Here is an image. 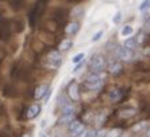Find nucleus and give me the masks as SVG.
<instances>
[{
	"label": "nucleus",
	"mask_w": 150,
	"mask_h": 137,
	"mask_svg": "<svg viewBox=\"0 0 150 137\" xmlns=\"http://www.w3.org/2000/svg\"><path fill=\"white\" fill-rule=\"evenodd\" d=\"M146 137H150V130L147 132V134H146Z\"/></svg>",
	"instance_id": "nucleus-33"
},
{
	"label": "nucleus",
	"mask_w": 150,
	"mask_h": 137,
	"mask_svg": "<svg viewBox=\"0 0 150 137\" xmlns=\"http://www.w3.org/2000/svg\"><path fill=\"white\" fill-rule=\"evenodd\" d=\"M72 47V41L70 39H64L61 43H59V51H67L69 48Z\"/></svg>",
	"instance_id": "nucleus-17"
},
{
	"label": "nucleus",
	"mask_w": 150,
	"mask_h": 137,
	"mask_svg": "<svg viewBox=\"0 0 150 137\" xmlns=\"http://www.w3.org/2000/svg\"><path fill=\"white\" fill-rule=\"evenodd\" d=\"M80 121H77V120H74V121H72V122L69 124V127H68V130H69V133H72V132H73L74 129H76L77 127H79V125H80Z\"/></svg>",
	"instance_id": "nucleus-21"
},
{
	"label": "nucleus",
	"mask_w": 150,
	"mask_h": 137,
	"mask_svg": "<svg viewBox=\"0 0 150 137\" xmlns=\"http://www.w3.org/2000/svg\"><path fill=\"white\" fill-rule=\"evenodd\" d=\"M85 86L88 90H99L103 86V77L100 75V73H91L88 74L87 79H85Z\"/></svg>",
	"instance_id": "nucleus-2"
},
{
	"label": "nucleus",
	"mask_w": 150,
	"mask_h": 137,
	"mask_svg": "<svg viewBox=\"0 0 150 137\" xmlns=\"http://www.w3.org/2000/svg\"><path fill=\"white\" fill-rule=\"evenodd\" d=\"M39 112H41V106L37 105V103H34V105H31V106L27 109V112H26V117H27L28 120H33V118H35V117L38 116Z\"/></svg>",
	"instance_id": "nucleus-8"
},
{
	"label": "nucleus",
	"mask_w": 150,
	"mask_h": 137,
	"mask_svg": "<svg viewBox=\"0 0 150 137\" xmlns=\"http://www.w3.org/2000/svg\"><path fill=\"white\" fill-rule=\"evenodd\" d=\"M83 62H84V61H83ZM83 62H80V63H77V66L73 68V71H74V73H77V71H79V70H80L81 67H83Z\"/></svg>",
	"instance_id": "nucleus-29"
},
{
	"label": "nucleus",
	"mask_w": 150,
	"mask_h": 137,
	"mask_svg": "<svg viewBox=\"0 0 150 137\" xmlns=\"http://www.w3.org/2000/svg\"><path fill=\"white\" fill-rule=\"evenodd\" d=\"M85 134H87V129H85V127H84L83 124H80V125L70 133V136L72 137H85Z\"/></svg>",
	"instance_id": "nucleus-14"
},
{
	"label": "nucleus",
	"mask_w": 150,
	"mask_h": 137,
	"mask_svg": "<svg viewBox=\"0 0 150 137\" xmlns=\"http://www.w3.org/2000/svg\"><path fill=\"white\" fill-rule=\"evenodd\" d=\"M79 30H80V24L77 23V22H72V23H69L67 26V34L68 35H74L79 32Z\"/></svg>",
	"instance_id": "nucleus-13"
},
{
	"label": "nucleus",
	"mask_w": 150,
	"mask_h": 137,
	"mask_svg": "<svg viewBox=\"0 0 150 137\" xmlns=\"http://www.w3.org/2000/svg\"><path fill=\"white\" fill-rule=\"evenodd\" d=\"M122 65L119 63V62L116 61H112L110 62V65H108V71L111 73V74H114V75H118L119 73H122Z\"/></svg>",
	"instance_id": "nucleus-10"
},
{
	"label": "nucleus",
	"mask_w": 150,
	"mask_h": 137,
	"mask_svg": "<svg viewBox=\"0 0 150 137\" xmlns=\"http://www.w3.org/2000/svg\"><path fill=\"white\" fill-rule=\"evenodd\" d=\"M137 45H138V42H137V38H134V36L126 39V42H125V47L130 48V50H134L137 47Z\"/></svg>",
	"instance_id": "nucleus-16"
},
{
	"label": "nucleus",
	"mask_w": 150,
	"mask_h": 137,
	"mask_svg": "<svg viewBox=\"0 0 150 137\" xmlns=\"http://www.w3.org/2000/svg\"><path fill=\"white\" fill-rule=\"evenodd\" d=\"M49 92V86L47 85H41L35 89V93H34V97L35 98H43V97L47 94Z\"/></svg>",
	"instance_id": "nucleus-12"
},
{
	"label": "nucleus",
	"mask_w": 150,
	"mask_h": 137,
	"mask_svg": "<svg viewBox=\"0 0 150 137\" xmlns=\"http://www.w3.org/2000/svg\"><path fill=\"white\" fill-rule=\"evenodd\" d=\"M120 19H122V14H120V12H118V14H116V16L114 17V22H115V23H119V22H120Z\"/></svg>",
	"instance_id": "nucleus-28"
},
{
	"label": "nucleus",
	"mask_w": 150,
	"mask_h": 137,
	"mask_svg": "<svg viewBox=\"0 0 150 137\" xmlns=\"http://www.w3.org/2000/svg\"><path fill=\"white\" fill-rule=\"evenodd\" d=\"M85 137H98V130H96V129L88 130L87 134H85Z\"/></svg>",
	"instance_id": "nucleus-25"
},
{
	"label": "nucleus",
	"mask_w": 150,
	"mask_h": 137,
	"mask_svg": "<svg viewBox=\"0 0 150 137\" xmlns=\"http://www.w3.org/2000/svg\"><path fill=\"white\" fill-rule=\"evenodd\" d=\"M119 117L120 118H130V117H133L137 114V110L134 108H126V109H122L119 110Z\"/></svg>",
	"instance_id": "nucleus-11"
},
{
	"label": "nucleus",
	"mask_w": 150,
	"mask_h": 137,
	"mask_svg": "<svg viewBox=\"0 0 150 137\" xmlns=\"http://www.w3.org/2000/svg\"><path fill=\"white\" fill-rule=\"evenodd\" d=\"M38 137H47V136H46L45 133H39V136H38Z\"/></svg>",
	"instance_id": "nucleus-32"
},
{
	"label": "nucleus",
	"mask_w": 150,
	"mask_h": 137,
	"mask_svg": "<svg viewBox=\"0 0 150 137\" xmlns=\"http://www.w3.org/2000/svg\"><path fill=\"white\" fill-rule=\"evenodd\" d=\"M72 121H74V113L62 114V116H61V118H59V122H61V124H70Z\"/></svg>",
	"instance_id": "nucleus-15"
},
{
	"label": "nucleus",
	"mask_w": 150,
	"mask_h": 137,
	"mask_svg": "<svg viewBox=\"0 0 150 137\" xmlns=\"http://www.w3.org/2000/svg\"><path fill=\"white\" fill-rule=\"evenodd\" d=\"M143 41H145V35H143L142 32H139V35H138V38H137V42H138V43H142Z\"/></svg>",
	"instance_id": "nucleus-27"
},
{
	"label": "nucleus",
	"mask_w": 150,
	"mask_h": 137,
	"mask_svg": "<svg viewBox=\"0 0 150 137\" xmlns=\"http://www.w3.org/2000/svg\"><path fill=\"white\" fill-rule=\"evenodd\" d=\"M0 137H8L6 133H3V132H0Z\"/></svg>",
	"instance_id": "nucleus-31"
},
{
	"label": "nucleus",
	"mask_w": 150,
	"mask_h": 137,
	"mask_svg": "<svg viewBox=\"0 0 150 137\" xmlns=\"http://www.w3.org/2000/svg\"><path fill=\"white\" fill-rule=\"evenodd\" d=\"M101 35H103V31H98V32L92 36V42H98L99 39L101 38Z\"/></svg>",
	"instance_id": "nucleus-26"
},
{
	"label": "nucleus",
	"mask_w": 150,
	"mask_h": 137,
	"mask_svg": "<svg viewBox=\"0 0 150 137\" xmlns=\"http://www.w3.org/2000/svg\"><path fill=\"white\" fill-rule=\"evenodd\" d=\"M84 58H85V54H84V52H80V54L74 55V58L72 59V61H73V63H80V62L84 61Z\"/></svg>",
	"instance_id": "nucleus-22"
},
{
	"label": "nucleus",
	"mask_w": 150,
	"mask_h": 137,
	"mask_svg": "<svg viewBox=\"0 0 150 137\" xmlns=\"http://www.w3.org/2000/svg\"><path fill=\"white\" fill-rule=\"evenodd\" d=\"M139 10L141 11L150 10V0H143L142 3H141V6H139Z\"/></svg>",
	"instance_id": "nucleus-24"
},
{
	"label": "nucleus",
	"mask_w": 150,
	"mask_h": 137,
	"mask_svg": "<svg viewBox=\"0 0 150 137\" xmlns=\"http://www.w3.org/2000/svg\"><path fill=\"white\" fill-rule=\"evenodd\" d=\"M58 103H59V106H61V108H65V106H68V105H70L72 102H70V101L65 96H61L58 98Z\"/></svg>",
	"instance_id": "nucleus-19"
},
{
	"label": "nucleus",
	"mask_w": 150,
	"mask_h": 137,
	"mask_svg": "<svg viewBox=\"0 0 150 137\" xmlns=\"http://www.w3.org/2000/svg\"><path fill=\"white\" fill-rule=\"evenodd\" d=\"M22 137H30V136H28V134H23V136H22Z\"/></svg>",
	"instance_id": "nucleus-34"
},
{
	"label": "nucleus",
	"mask_w": 150,
	"mask_h": 137,
	"mask_svg": "<svg viewBox=\"0 0 150 137\" xmlns=\"http://www.w3.org/2000/svg\"><path fill=\"white\" fill-rule=\"evenodd\" d=\"M133 27H131V26H125V27H123V30H122V35L123 36H129V35H131L133 34Z\"/></svg>",
	"instance_id": "nucleus-20"
},
{
	"label": "nucleus",
	"mask_w": 150,
	"mask_h": 137,
	"mask_svg": "<svg viewBox=\"0 0 150 137\" xmlns=\"http://www.w3.org/2000/svg\"><path fill=\"white\" fill-rule=\"evenodd\" d=\"M11 26H10V22L7 20V19H3V17H0V39L1 41H8V38H10V31Z\"/></svg>",
	"instance_id": "nucleus-5"
},
{
	"label": "nucleus",
	"mask_w": 150,
	"mask_h": 137,
	"mask_svg": "<svg viewBox=\"0 0 150 137\" xmlns=\"http://www.w3.org/2000/svg\"><path fill=\"white\" fill-rule=\"evenodd\" d=\"M122 97H123V93L120 89H112L111 92L108 93V98L112 102H119V101L122 99Z\"/></svg>",
	"instance_id": "nucleus-9"
},
{
	"label": "nucleus",
	"mask_w": 150,
	"mask_h": 137,
	"mask_svg": "<svg viewBox=\"0 0 150 137\" xmlns=\"http://www.w3.org/2000/svg\"><path fill=\"white\" fill-rule=\"evenodd\" d=\"M116 55H118V58H120L122 61H131L134 57V52L133 50H130L127 47H118L116 48Z\"/></svg>",
	"instance_id": "nucleus-7"
},
{
	"label": "nucleus",
	"mask_w": 150,
	"mask_h": 137,
	"mask_svg": "<svg viewBox=\"0 0 150 137\" xmlns=\"http://www.w3.org/2000/svg\"><path fill=\"white\" fill-rule=\"evenodd\" d=\"M68 96L72 101H79L80 98V92H79V85H77L76 81H72V82L68 85Z\"/></svg>",
	"instance_id": "nucleus-6"
},
{
	"label": "nucleus",
	"mask_w": 150,
	"mask_h": 137,
	"mask_svg": "<svg viewBox=\"0 0 150 137\" xmlns=\"http://www.w3.org/2000/svg\"><path fill=\"white\" fill-rule=\"evenodd\" d=\"M47 1H49V0H37V3H35V6L33 7L31 12L28 14L30 27H34L37 19H39V17L42 16V14H43V11H45V8H46V3H47Z\"/></svg>",
	"instance_id": "nucleus-1"
},
{
	"label": "nucleus",
	"mask_w": 150,
	"mask_h": 137,
	"mask_svg": "<svg viewBox=\"0 0 150 137\" xmlns=\"http://www.w3.org/2000/svg\"><path fill=\"white\" fill-rule=\"evenodd\" d=\"M10 6L14 10H21L23 6V0H10Z\"/></svg>",
	"instance_id": "nucleus-18"
},
{
	"label": "nucleus",
	"mask_w": 150,
	"mask_h": 137,
	"mask_svg": "<svg viewBox=\"0 0 150 137\" xmlns=\"http://www.w3.org/2000/svg\"><path fill=\"white\" fill-rule=\"evenodd\" d=\"M68 1H72V3H80L83 0H68Z\"/></svg>",
	"instance_id": "nucleus-30"
},
{
	"label": "nucleus",
	"mask_w": 150,
	"mask_h": 137,
	"mask_svg": "<svg viewBox=\"0 0 150 137\" xmlns=\"http://www.w3.org/2000/svg\"><path fill=\"white\" fill-rule=\"evenodd\" d=\"M105 68V61L101 55H93L89 61V70L91 73H101Z\"/></svg>",
	"instance_id": "nucleus-3"
},
{
	"label": "nucleus",
	"mask_w": 150,
	"mask_h": 137,
	"mask_svg": "<svg viewBox=\"0 0 150 137\" xmlns=\"http://www.w3.org/2000/svg\"><path fill=\"white\" fill-rule=\"evenodd\" d=\"M61 62H62V59H61V54H59L58 50H53V51L49 52V55H47V65L50 67L53 68L59 67Z\"/></svg>",
	"instance_id": "nucleus-4"
},
{
	"label": "nucleus",
	"mask_w": 150,
	"mask_h": 137,
	"mask_svg": "<svg viewBox=\"0 0 150 137\" xmlns=\"http://www.w3.org/2000/svg\"><path fill=\"white\" fill-rule=\"evenodd\" d=\"M105 137H120V130L119 129H112L105 134Z\"/></svg>",
	"instance_id": "nucleus-23"
}]
</instances>
